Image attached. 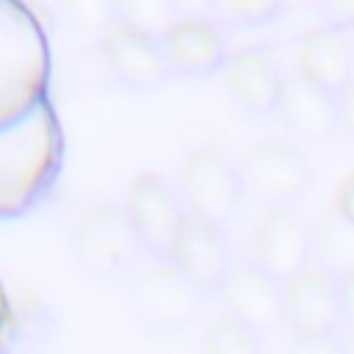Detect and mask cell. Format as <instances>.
Masks as SVG:
<instances>
[{
    "mask_svg": "<svg viewBox=\"0 0 354 354\" xmlns=\"http://www.w3.org/2000/svg\"><path fill=\"white\" fill-rule=\"evenodd\" d=\"M44 105H28L0 122V216L25 210L53 171L55 138Z\"/></svg>",
    "mask_w": 354,
    "mask_h": 354,
    "instance_id": "obj_1",
    "label": "cell"
},
{
    "mask_svg": "<svg viewBox=\"0 0 354 354\" xmlns=\"http://www.w3.org/2000/svg\"><path fill=\"white\" fill-rule=\"evenodd\" d=\"M72 252L80 271L97 279H116L133 271L141 257V241L130 216L119 205H102L83 216L72 235Z\"/></svg>",
    "mask_w": 354,
    "mask_h": 354,
    "instance_id": "obj_2",
    "label": "cell"
},
{
    "mask_svg": "<svg viewBox=\"0 0 354 354\" xmlns=\"http://www.w3.org/2000/svg\"><path fill=\"white\" fill-rule=\"evenodd\" d=\"M238 174L243 191L268 207H290L313 185V169L307 158L277 138L254 141L238 158Z\"/></svg>",
    "mask_w": 354,
    "mask_h": 354,
    "instance_id": "obj_3",
    "label": "cell"
},
{
    "mask_svg": "<svg viewBox=\"0 0 354 354\" xmlns=\"http://www.w3.org/2000/svg\"><path fill=\"white\" fill-rule=\"evenodd\" d=\"M130 310L152 332H177L199 318L205 293L174 266L155 260L130 285Z\"/></svg>",
    "mask_w": 354,
    "mask_h": 354,
    "instance_id": "obj_4",
    "label": "cell"
},
{
    "mask_svg": "<svg viewBox=\"0 0 354 354\" xmlns=\"http://www.w3.org/2000/svg\"><path fill=\"white\" fill-rule=\"evenodd\" d=\"M180 185L183 199L188 202V213L221 230L232 224L246 194L238 166L216 149H196L188 155L183 163Z\"/></svg>",
    "mask_w": 354,
    "mask_h": 354,
    "instance_id": "obj_5",
    "label": "cell"
},
{
    "mask_svg": "<svg viewBox=\"0 0 354 354\" xmlns=\"http://www.w3.org/2000/svg\"><path fill=\"white\" fill-rule=\"evenodd\" d=\"M124 210L141 241V249L152 254V260L169 263L177 230L185 218L183 202L174 188L158 174H138L130 183Z\"/></svg>",
    "mask_w": 354,
    "mask_h": 354,
    "instance_id": "obj_6",
    "label": "cell"
},
{
    "mask_svg": "<svg viewBox=\"0 0 354 354\" xmlns=\"http://www.w3.org/2000/svg\"><path fill=\"white\" fill-rule=\"evenodd\" d=\"M216 296L227 318L243 324L254 335H268L282 326V282L257 263H232Z\"/></svg>",
    "mask_w": 354,
    "mask_h": 354,
    "instance_id": "obj_7",
    "label": "cell"
},
{
    "mask_svg": "<svg viewBox=\"0 0 354 354\" xmlns=\"http://www.w3.org/2000/svg\"><path fill=\"white\" fill-rule=\"evenodd\" d=\"M282 321L293 329L296 337L340 332V282L321 268L299 271L282 282Z\"/></svg>",
    "mask_w": 354,
    "mask_h": 354,
    "instance_id": "obj_8",
    "label": "cell"
},
{
    "mask_svg": "<svg viewBox=\"0 0 354 354\" xmlns=\"http://www.w3.org/2000/svg\"><path fill=\"white\" fill-rule=\"evenodd\" d=\"M100 53L111 77L130 91H155L174 77L158 39L116 22L100 36Z\"/></svg>",
    "mask_w": 354,
    "mask_h": 354,
    "instance_id": "obj_9",
    "label": "cell"
},
{
    "mask_svg": "<svg viewBox=\"0 0 354 354\" xmlns=\"http://www.w3.org/2000/svg\"><path fill=\"white\" fill-rule=\"evenodd\" d=\"M158 44L174 77H213L230 61V44L216 19H177Z\"/></svg>",
    "mask_w": 354,
    "mask_h": 354,
    "instance_id": "obj_10",
    "label": "cell"
},
{
    "mask_svg": "<svg viewBox=\"0 0 354 354\" xmlns=\"http://www.w3.org/2000/svg\"><path fill=\"white\" fill-rule=\"evenodd\" d=\"M169 263H174L205 296L216 293V288L221 285L224 274L232 266L224 230L185 213V218L177 230Z\"/></svg>",
    "mask_w": 354,
    "mask_h": 354,
    "instance_id": "obj_11",
    "label": "cell"
},
{
    "mask_svg": "<svg viewBox=\"0 0 354 354\" xmlns=\"http://www.w3.org/2000/svg\"><path fill=\"white\" fill-rule=\"evenodd\" d=\"M257 266L274 279L288 282L299 271L310 268L313 232L290 207H268L254 235Z\"/></svg>",
    "mask_w": 354,
    "mask_h": 354,
    "instance_id": "obj_12",
    "label": "cell"
},
{
    "mask_svg": "<svg viewBox=\"0 0 354 354\" xmlns=\"http://www.w3.org/2000/svg\"><path fill=\"white\" fill-rule=\"evenodd\" d=\"M227 88L235 97V102L249 116H271L279 97L282 69L277 66V58L271 47L266 44H249L235 53H230V61L224 66Z\"/></svg>",
    "mask_w": 354,
    "mask_h": 354,
    "instance_id": "obj_13",
    "label": "cell"
},
{
    "mask_svg": "<svg viewBox=\"0 0 354 354\" xmlns=\"http://www.w3.org/2000/svg\"><path fill=\"white\" fill-rule=\"evenodd\" d=\"M274 113L285 122V127L301 138H329L340 130L337 97L307 80L299 69L282 72L279 97Z\"/></svg>",
    "mask_w": 354,
    "mask_h": 354,
    "instance_id": "obj_14",
    "label": "cell"
},
{
    "mask_svg": "<svg viewBox=\"0 0 354 354\" xmlns=\"http://www.w3.org/2000/svg\"><path fill=\"white\" fill-rule=\"evenodd\" d=\"M296 69L332 97H340L354 80V53L346 33L335 28H315L301 36Z\"/></svg>",
    "mask_w": 354,
    "mask_h": 354,
    "instance_id": "obj_15",
    "label": "cell"
},
{
    "mask_svg": "<svg viewBox=\"0 0 354 354\" xmlns=\"http://www.w3.org/2000/svg\"><path fill=\"white\" fill-rule=\"evenodd\" d=\"M313 257L318 263L315 268L337 282L354 271V224L337 207H329L313 232Z\"/></svg>",
    "mask_w": 354,
    "mask_h": 354,
    "instance_id": "obj_16",
    "label": "cell"
},
{
    "mask_svg": "<svg viewBox=\"0 0 354 354\" xmlns=\"http://www.w3.org/2000/svg\"><path fill=\"white\" fill-rule=\"evenodd\" d=\"M288 0H213V19L224 30H254L277 22Z\"/></svg>",
    "mask_w": 354,
    "mask_h": 354,
    "instance_id": "obj_17",
    "label": "cell"
},
{
    "mask_svg": "<svg viewBox=\"0 0 354 354\" xmlns=\"http://www.w3.org/2000/svg\"><path fill=\"white\" fill-rule=\"evenodd\" d=\"M113 22L160 39L171 28L174 11L169 0H113Z\"/></svg>",
    "mask_w": 354,
    "mask_h": 354,
    "instance_id": "obj_18",
    "label": "cell"
},
{
    "mask_svg": "<svg viewBox=\"0 0 354 354\" xmlns=\"http://www.w3.org/2000/svg\"><path fill=\"white\" fill-rule=\"evenodd\" d=\"M202 348L205 354H263L260 335H254L252 329H246L243 324L227 315L207 329Z\"/></svg>",
    "mask_w": 354,
    "mask_h": 354,
    "instance_id": "obj_19",
    "label": "cell"
},
{
    "mask_svg": "<svg viewBox=\"0 0 354 354\" xmlns=\"http://www.w3.org/2000/svg\"><path fill=\"white\" fill-rule=\"evenodd\" d=\"M61 14L72 28L88 36H102L113 25V0H58Z\"/></svg>",
    "mask_w": 354,
    "mask_h": 354,
    "instance_id": "obj_20",
    "label": "cell"
},
{
    "mask_svg": "<svg viewBox=\"0 0 354 354\" xmlns=\"http://www.w3.org/2000/svg\"><path fill=\"white\" fill-rule=\"evenodd\" d=\"M313 6L324 28L354 30V0H313Z\"/></svg>",
    "mask_w": 354,
    "mask_h": 354,
    "instance_id": "obj_21",
    "label": "cell"
},
{
    "mask_svg": "<svg viewBox=\"0 0 354 354\" xmlns=\"http://www.w3.org/2000/svg\"><path fill=\"white\" fill-rule=\"evenodd\" d=\"M293 354H346L340 335H307V337H296Z\"/></svg>",
    "mask_w": 354,
    "mask_h": 354,
    "instance_id": "obj_22",
    "label": "cell"
},
{
    "mask_svg": "<svg viewBox=\"0 0 354 354\" xmlns=\"http://www.w3.org/2000/svg\"><path fill=\"white\" fill-rule=\"evenodd\" d=\"M177 19H213V0H169Z\"/></svg>",
    "mask_w": 354,
    "mask_h": 354,
    "instance_id": "obj_23",
    "label": "cell"
},
{
    "mask_svg": "<svg viewBox=\"0 0 354 354\" xmlns=\"http://www.w3.org/2000/svg\"><path fill=\"white\" fill-rule=\"evenodd\" d=\"M337 116H340V130H346L354 138V80L337 97Z\"/></svg>",
    "mask_w": 354,
    "mask_h": 354,
    "instance_id": "obj_24",
    "label": "cell"
},
{
    "mask_svg": "<svg viewBox=\"0 0 354 354\" xmlns=\"http://www.w3.org/2000/svg\"><path fill=\"white\" fill-rule=\"evenodd\" d=\"M335 207L354 224V171L340 183L337 188V199H335Z\"/></svg>",
    "mask_w": 354,
    "mask_h": 354,
    "instance_id": "obj_25",
    "label": "cell"
},
{
    "mask_svg": "<svg viewBox=\"0 0 354 354\" xmlns=\"http://www.w3.org/2000/svg\"><path fill=\"white\" fill-rule=\"evenodd\" d=\"M340 304H343V326H354V271L340 279Z\"/></svg>",
    "mask_w": 354,
    "mask_h": 354,
    "instance_id": "obj_26",
    "label": "cell"
},
{
    "mask_svg": "<svg viewBox=\"0 0 354 354\" xmlns=\"http://www.w3.org/2000/svg\"><path fill=\"white\" fill-rule=\"evenodd\" d=\"M340 343H343V351H346V354H354V326H346Z\"/></svg>",
    "mask_w": 354,
    "mask_h": 354,
    "instance_id": "obj_27",
    "label": "cell"
}]
</instances>
